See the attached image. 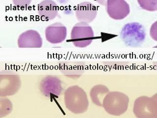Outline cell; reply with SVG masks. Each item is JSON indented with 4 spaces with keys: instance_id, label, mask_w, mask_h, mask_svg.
Instances as JSON below:
<instances>
[{
    "instance_id": "cell-1",
    "label": "cell",
    "mask_w": 157,
    "mask_h": 118,
    "mask_svg": "<svg viewBox=\"0 0 157 118\" xmlns=\"http://www.w3.org/2000/svg\"><path fill=\"white\" fill-rule=\"evenodd\" d=\"M65 107L75 114H81L87 111L89 100L83 88L78 85L69 87L64 92Z\"/></svg>"
},
{
    "instance_id": "cell-2",
    "label": "cell",
    "mask_w": 157,
    "mask_h": 118,
    "mask_svg": "<svg viewBox=\"0 0 157 118\" xmlns=\"http://www.w3.org/2000/svg\"><path fill=\"white\" fill-rule=\"evenodd\" d=\"M130 100L123 92H109L103 100L102 107L110 115L119 116L126 112L129 107Z\"/></svg>"
},
{
    "instance_id": "cell-3",
    "label": "cell",
    "mask_w": 157,
    "mask_h": 118,
    "mask_svg": "<svg viewBox=\"0 0 157 118\" xmlns=\"http://www.w3.org/2000/svg\"><path fill=\"white\" fill-rule=\"evenodd\" d=\"M120 34L125 45L130 47L140 46L146 37L144 28L137 22H132L125 25Z\"/></svg>"
},
{
    "instance_id": "cell-4",
    "label": "cell",
    "mask_w": 157,
    "mask_h": 118,
    "mask_svg": "<svg viewBox=\"0 0 157 118\" xmlns=\"http://www.w3.org/2000/svg\"><path fill=\"white\" fill-rule=\"evenodd\" d=\"M94 37V34L92 27L86 22H78L71 30V41L76 47H86L92 43Z\"/></svg>"
},
{
    "instance_id": "cell-5",
    "label": "cell",
    "mask_w": 157,
    "mask_h": 118,
    "mask_svg": "<svg viewBox=\"0 0 157 118\" xmlns=\"http://www.w3.org/2000/svg\"><path fill=\"white\" fill-rule=\"evenodd\" d=\"M133 113L137 118H157V105L152 97L141 96L135 100Z\"/></svg>"
},
{
    "instance_id": "cell-6",
    "label": "cell",
    "mask_w": 157,
    "mask_h": 118,
    "mask_svg": "<svg viewBox=\"0 0 157 118\" xmlns=\"http://www.w3.org/2000/svg\"><path fill=\"white\" fill-rule=\"evenodd\" d=\"M105 7L109 16L116 20L123 19L130 12V6L125 0H108Z\"/></svg>"
},
{
    "instance_id": "cell-7",
    "label": "cell",
    "mask_w": 157,
    "mask_h": 118,
    "mask_svg": "<svg viewBox=\"0 0 157 118\" xmlns=\"http://www.w3.org/2000/svg\"><path fill=\"white\" fill-rule=\"evenodd\" d=\"M21 86L20 78L15 74L1 75L0 96L6 97L17 93Z\"/></svg>"
},
{
    "instance_id": "cell-8",
    "label": "cell",
    "mask_w": 157,
    "mask_h": 118,
    "mask_svg": "<svg viewBox=\"0 0 157 118\" xmlns=\"http://www.w3.org/2000/svg\"><path fill=\"white\" fill-rule=\"evenodd\" d=\"M45 38L51 44L61 43L66 39L67 29L65 25L60 22H56L50 25L45 30Z\"/></svg>"
},
{
    "instance_id": "cell-9",
    "label": "cell",
    "mask_w": 157,
    "mask_h": 118,
    "mask_svg": "<svg viewBox=\"0 0 157 118\" xmlns=\"http://www.w3.org/2000/svg\"><path fill=\"white\" fill-rule=\"evenodd\" d=\"M17 44L19 48H41L43 40L37 31L28 30L20 34Z\"/></svg>"
},
{
    "instance_id": "cell-10",
    "label": "cell",
    "mask_w": 157,
    "mask_h": 118,
    "mask_svg": "<svg viewBox=\"0 0 157 118\" xmlns=\"http://www.w3.org/2000/svg\"><path fill=\"white\" fill-rule=\"evenodd\" d=\"M97 6L90 2H82L77 6L75 15L79 22L90 23L97 16Z\"/></svg>"
},
{
    "instance_id": "cell-11",
    "label": "cell",
    "mask_w": 157,
    "mask_h": 118,
    "mask_svg": "<svg viewBox=\"0 0 157 118\" xmlns=\"http://www.w3.org/2000/svg\"><path fill=\"white\" fill-rule=\"evenodd\" d=\"M41 92L48 97L56 96L60 95L63 90L60 80L56 77L47 76L43 79L40 84Z\"/></svg>"
},
{
    "instance_id": "cell-12",
    "label": "cell",
    "mask_w": 157,
    "mask_h": 118,
    "mask_svg": "<svg viewBox=\"0 0 157 118\" xmlns=\"http://www.w3.org/2000/svg\"><path fill=\"white\" fill-rule=\"evenodd\" d=\"M59 6L53 0H43L37 6V13L42 21L54 19L59 13Z\"/></svg>"
},
{
    "instance_id": "cell-13",
    "label": "cell",
    "mask_w": 157,
    "mask_h": 118,
    "mask_svg": "<svg viewBox=\"0 0 157 118\" xmlns=\"http://www.w3.org/2000/svg\"><path fill=\"white\" fill-rule=\"evenodd\" d=\"M109 92V89L105 85H96L91 89L90 92V97L94 104L98 106H102L103 100Z\"/></svg>"
},
{
    "instance_id": "cell-14",
    "label": "cell",
    "mask_w": 157,
    "mask_h": 118,
    "mask_svg": "<svg viewBox=\"0 0 157 118\" xmlns=\"http://www.w3.org/2000/svg\"><path fill=\"white\" fill-rule=\"evenodd\" d=\"M63 68V73L65 76L72 78H77L82 75L83 71V66L78 64H67V66L64 65Z\"/></svg>"
},
{
    "instance_id": "cell-15",
    "label": "cell",
    "mask_w": 157,
    "mask_h": 118,
    "mask_svg": "<svg viewBox=\"0 0 157 118\" xmlns=\"http://www.w3.org/2000/svg\"><path fill=\"white\" fill-rule=\"evenodd\" d=\"M13 105L11 101L6 97L0 99V117H5L12 112Z\"/></svg>"
},
{
    "instance_id": "cell-16",
    "label": "cell",
    "mask_w": 157,
    "mask_h": 118,
    "mask_svg": "<svg viewBox=\"0 0 157 118\" xmlns=\"http://www.w3.org/2000/svg\"><path fill=\"white\" fill-rule=\"evenodd\" d=\"M141 9L148 11H157V0H137Z\"/></svg>"
},
{
    "instance_id": "cell-17",
    "label": "cell",
    "mask_w": 157,
    "mask_h": 118,
    "mask_svg": "<svg viewBox=\"0 0 157 118\" xmlns=\"http://www.w3.org/2000/svg\"><path fill=\"white\" fill-rule=\"evenodd\" d=\"M33 0H12V3L18 9L26 10L31 5Z\"/></svg>"
},
{
    "instance_id": "cell-18",
    "label": "cell",
    "mask_w": 157,
    "mask_h": 118,
    "mask_svg": "<svg viewBox=\"0 0 157 118\" xmlns=\"http://www.w3.org/2000/svg\"><path fill=\"white\" fill-rule=\"evenodd\" d=\"M150 35L154 41H157V21L155 22L150 29Z\"/></svg>"
},
{
    "instance_id": "cell-19",
    "label": "cell",
    "mask_w": 157,
    "mask_h": 118,
    "mask_svg": "<svg viewBox=\"0 0 157 118\" xmlns=\"http://www.w3.org/2000/svg\"><path fill=\"white\" fill-rule=\"evenodd\" d=\"M93 1L103 6H105L108 1V0H93Z\"/></svg>"
},
{
    "instance_id": "cell-20",
    "label": "cell",
    "mask_w": 157,
    "mask_h": 118,
    "mask_svg": "<svg viewBox=\"0 0 157 118\" xmlns=\"http://www.w3.org/2000/svg\"><path fill=\"white\" fill-rule=\"evenodd\" d=\"M152 98H153L155 101L156 102V104L157 105V93H155L153 96H152Z\"/></svg>"
}]
</instances>
